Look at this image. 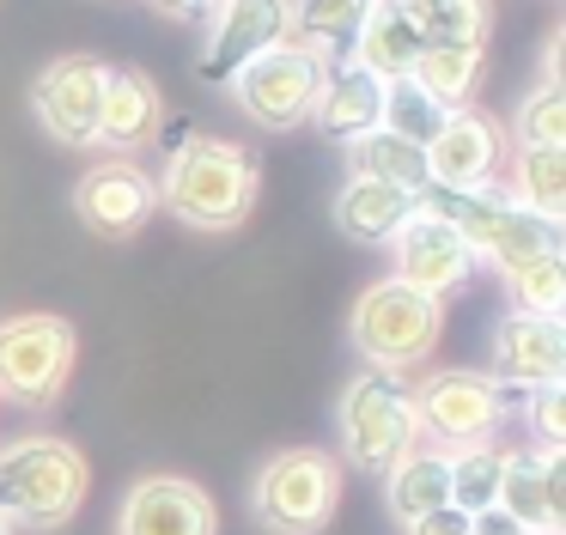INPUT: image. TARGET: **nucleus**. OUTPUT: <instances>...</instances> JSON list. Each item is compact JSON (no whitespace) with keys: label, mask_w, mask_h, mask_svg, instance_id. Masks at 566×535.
I'll list each match as a JSON object with an SVG mask.
<instances>
[{"label":"nucleus","mask_w":566,"mask_h":535,"mask_svg":"<svg viewBox=\"0 0 566 535\" xmlns=\"http://www.w3.org/2000/svg\"><path fill=\"white\" fill-rule=\"evenodd\" d=\"M402 535H469V511L439 505V511H427V517L402 523Z\"/></svg>","instance_id":"obj_33"},{"label":"nucleus","mask_w":566,"mask_h":535,"mask_svg":"<svg viewBox=\"0 0 566 535\" xmlns=\"http://www.w3.org/2000/svg\"><path fill=\"white\" fill-rule=\"evenodd\" d=\"M505 298H512V311H524V316H560L566 311V262H560V250L505 268Z\"/></svg>","instance_id":"obj_28"},{"label":"nucleus","mask_w":566,"mask_h":535,"mask_svg":"<svg viewBox=\"0 0 566 535\" xmlns=\"http://www.w3.org/2000/svg\"><path fill=\"white\" fill-rule=\"evenodd\" d=\"M317 80H323V61L298 43H281V49H269V55L244 61V67L226 80V92H232V104L244 109L250 122L286 134V128H298V122H311Z\"/></svg>","instance_id":"obj_9"},{"label":"nucleus","mask_w":566,"mask_h":535,"mask_svg":"<svg viewBox=\"0 0 566 535\" xmlns=\"http://www.w3.org/2000/svg\"><path fill=\"white\" fill-rule=\"evenodd\" d=\"M347 177H371V182L420 195L427 189V158H420V146L402 140V134L371 128V134H359V140H347Z\"/></svg>","instance_id":"obj_24"},{"label":"nucleus","mask_w":566,"mask_h":535,"mask_svg":"<svg viewBox=\"0 0 566 535\" xmlns=\"http://www.w3.org/2000/svg\"><path fill=\"white\" fill-rule=\"evenodd\" d=\"M493 505L517 517L530 535H560L566 529V486H560V450H505L500 499Z\"/></svg>","instance_id":"obj_17"},{"label":"nucleus","mask_w":566,"mask_h":535,"mask_svg":"<svg viewBox=\"0 0 566 535\" xmlns=\"http://www.w3.org/2000/svg\"><path fill=\"white\" fill-rule=\"evenodd\" d=\"M530 432H536V450H560L566 444V389L560 384L530 389Z\"/></svg>","instance_id":"obj_32"},{"label":"nucleus","mask_w":566,"mask_h":535,"mask_svg":"<svg viewBox=\"0 0 566 535\" xmlns=\"http://www.w3.org/2000/svg\"><path fill=\"white\" fill-rule=\"evenodd\" d=\"M420 43H488L493 0H390Z\"/></svg>","instance_id":"obj_25"},{"label":"nucleus","mask_w":566,"mask_h":535,"mask_svg":"<svg viewBox=\"0 0 566 535\" xmlns=\"http://www.w3.org/2000/svg\"><path fill=\"white\" fill-rule=\"evenodd\" d=\"M74 323L50 311L0 323V396L19 408H50L74 377Z\"/></svg>","instance_id":"obj_7"},{"label":"nucleus","mask_w":566,"mask_h":535,"mask_svg":"<svg viewBox=\"0 0 566 535\" xmlns=\"http://www.w3.org/2000/svg\"><path fill=\"white\" fill-rule=\"evenodd\" d=\"M220 517H213L208 486L184 481V474H147L123 493V511H116V535H213Z\"/></svg>","instance_id":"obj_15"},{"label":"nucleus","mask_w":566,"mask_h":535,"mask_svg":"<svg viewBox=\"0 0 566 535\" xmlns=\"http://www.w3.org/2000/svg\"><path fill=\"white\" fill-rule=\"evenodd\" d=\"M74 207H80V225L86 231L123 243L159 213V189H153V177L135 165V158H98V165L80 177Z\"/></svg>","instance_id":"obj_14"},{"label":"nucleus","mask_w":566,"mask_h":535,"mask_svg":"<svg viewBox=\"0 0 566 535\" xmlns=\"http://www.w3.org/2000/svg\"><path fill=\"white\" fill-rule=\"evenodd\" d=\"M457 231L469 238V255L475 262H488V268H517V262H530V255H548V250H560V225H548V219H536L530 207H517L512 195H500V189H475V195H463V207H457Z\"/></svg>","instance_id":"obj_11"},{"label":"nucleus","mask_w":566,"mask_h":535,"mask_svg":"<svg viewBox=\"0 0 566 535\" xmlns=\"http://www.w3.org/2000/svg\"><path fill=\"white\" fill-rule=\"evenodd\" d=\"M469 535H530V529L517 517H505L500 505H488V511H475V517H469Z\"/></svg>","instance_id":"obj_34"},{"label":"nucleus","mask_w":566,"mask_h":535,"mask_svg":"<svg viewBox=\"0 0 566 535\" xmlns=\"http://www.w3.org/2000/svg\"><path fill=\"white\" fill-rule=\"evenodd\" d=\"M86 486H92V469L80 457V444H67V438L31 432L0 444V517L13 529H31V535L62 529L86 505Z\"/></svg>","instance_id":"obj_2"},{"label":"nucleus","mask_w":566,"mask_h":535,"mask_svg":"<svg viewBox=\"0 0 566 535\" xmlns=\"http://www.w3.org/2000/svg\"><path fill=\"white\" fill-rule=\"evenodd\" d=\"M390 262H396V280H408V286L427 292V298H444V292H457L469 280L475 255H469V238L457 231L451 207L415 195L402 225L390 231Z\"/></svg>","instance_id":"obj_8"},{"label":"nucleus","mask_w":566,"mask_h":535,"mask_svg":"<svg viewBox=\"0 0 566 535\" xmlns=\"http://www.w3.org/2000/svg\"><path fill=\"white\" fill-rule=\"evenodd\" d=\"M512 134H517V146H566V85L542 80L536 92L517 104Z\"/></svg>","instance_id":"obj_31"},{"label":"nucleus","mask_w":566,"mask_h":535,"mask_svg":"<svg viewBox=\"0 0 566 535\" xmlns=\"http://www.w3.org/2000/svg\"><path fill=\"white\" fill-rule=\"evenodd\" d=\"M159 19H208L213 12V0H147Z\"/></svg>","instance_id":"obj_35"},{"label":"nucleus","mask_w":566,"mask_h":535,"mask_svg":"<svg viewBox=\"0 0 566 535\" xmlns=\"http://www.w3.org/2000/svg\"><path fill=\"white\" fill-rule=\"evenodd\" d=\"M293 43V0H213L208 43H201V80L226 85L244 61Z\"/></svg>","instance_id":"obj_12"},{"label":"nucleus","mask_w":566,"mask_h":535,"mask_svg":"<svg viewBox=\"0 0 566 535\" xmlns=\"http://www.w3.org/2000/svg\"><path fill=\"white\" fill-rule=\"evenodd\" d=\"M439 328H444V304L415 292L396 274L371 280L359 292L354 316H347V340L366 359V371H408V365H420L439 347Z\"/></svg>","instance_id":"obj_3"},{"label":"nucleus","mask_w":566,"mask_h":535,"mask_svg":"<svg viewBox=\"0 0 566 535\" xmlns=\"http://www.w3.org/2000/svg\"><path fill=\"white\" fill-rule=\"evenodd\" d=\"M371 7L378 0H293V43L311 49L317 61H347Z\"/></svg>","instance_id":"obj_23"},{"label":"nucleus","mask_w":566,"mask_h":535,"mask_svg":"<svg viewBox=\"0 0 566 535\" xmlns=\"http://www.w3.org/2000/svg\"><path fill=\"white\" fill-rule=\"evenodd\" d=\"M104 80H111V67L98 55H55L38 73V85H31V116L43 122V134L55 146H74V153L98 146Z\"/></svg>","instance_id":"obj_10"},{"label":"nucleus","mask_w":566,"mask_h":535,"mask_svg":"<svg viewBox=\"0 0 566 535\" xmlns=\"http://www.w3.org/2000/svg\"><path fill=\"white\" fill-rule=\"evenodd\" d=\"M153 189L165 213H177L189 231H232L250 219L262 195V158L220 134H189L165 158V177Z\"/></svg>","instance_id":"obj_1"},{"label":"nucleus","mask_w":566,"mask_h":535,"mask_svg":"<svg viewBox=\"0 0 566 535\" xmlns=\"http://www.w3.org/2000/svg\"><path fill=\"white\" fill-rule=\"evenodd\" d=\"M505 413H512V389L488 371H469V365L432 371L427 384L415 389V426H420V438H432L439 450L493 444Z\"/></svg>","instance_id":"obj_6"},{"label":"nucleus","mask_w":566,"mask_h":535,"mask_svg":"<svg viewBox=\"0 0 566 535\" xmlns=\"http://www.w3.org/2000/svg\"><path fill=\"white\" fill-rule=\"evenodd\" d=\"M512 201L530 207L536 219H548V225H560V213H566V146H517Z\"/></svg>","instance_id":"obj_26"},{"label":"nucleus","mask_w":566,"mask_h":535,"mask_svg":"<svg viewBox=\"0 0 566 535\" xmlns=\"http://www.w3.org/2000/svg\"><path fill=\"white\" fill-rule=\"evenodd\" d=\"M165 128V97L140 67H111L104 80V116H98V146L116 158H135L153 134Z\"/></svg>","instance_id":"obj_19"},{"label":"nucleus","mask_w":566,"mask_h":535,"mask_svg":"<svg viewBox=\"0 0 566 535\" xmlns=\"http://www.w3.org/2000/svg\"><path fill=\"white\" fill-rule=\"evenodd\" d=\"M342 505V462L317 444L274 450L250 481V511L274 535H323Z\"/></svg>","instance_id":"obj_4"},{"label":"nucleus","mask_w":566,"mask_h":535,"mask_svg":"<svg viewBox=\"0 0 566 535\" xmlns=\"http://www.w3.org/2000/svg\"><path fill=\"white\" fill-rule=\"evenodd\" d=\"M408 207H415L408 189H390V182H371V177H347L342 195H335V231L354 243H390V231L402 225Z\"/></svg>","instance_id":"obj_21"},{"label":"nucleus","mask_w":566,"mask_h":535,"mask_svg":"<svg viewBox=\"0 0 566 535\" xmlns=\"http://www.w3.org/2000/svg\"><path fill=\"white\" fill-rule=\"evenodd\" d=\"M0 535H19V529H13V523H7V517H0Z\"/></svg>","instance_id":"obj_36"},{"label":"nucleus","mask_w":566,"mask_h":535,"mask_svg":"<svg viewBox=\"0 0 566 535\" xmlns=\"http://www.w3.org/2000/svg\"><path fill=\"white\" fill-rule=\"evenodd\" d=\"M444 109H451V104H439V97H432L420 80H408V73L384 85V128L402 134V140H415V146H427L432 134H439Z\"/></svg>","instance_id":"obj_30"},{"label":"nucleus","mask_w":566,"mask_h":535,"mask_svg":"<svg viewBox=\"0 0 566 535\" xmlns=\"http://www.w3.org/2000/svg\"><path fill=\"white\" fill-rule=\"evenodd\" d=\"M481 61H488V43H427L408 80H420L432 97H439V104H451V109H457L469 92H475Z\"/></svg>","instance_id":"obj_27"},{"label":"nucleus","mask_w":566,"mask_h":535,"mask_svg":"<svg viewBox=\"0 0 566 535\" xmlns=\"http://www.w3.org/2000/svg\"><path fill=\"white\" fill-rule=\"evenodd\" d=\"M384 505H390L396 523H415L427 511L451 505V457L444 450H408L384 469Z\"/></svg>","instance_id":"obj_20"},{"label":"nucleus","mask_w":566,"mask_h":535,"mask_svg":"<svg viewBox=\"0 0 566 535\" xmlns=\"http://www.w3.org/2000/svg\"><path fill=\"white\" fill-rule=\"evenodd\" d=\"M493 377L505 389H542L566 377V328L560 316H500L493 328Z\"/></svg>","instance_id":"obj_16"},{"label":"nucleus","mask_w":566,"mask_h":535,"mask_svg":"<svg viewBox=\"0 0 566 535\" xmlns=\"http://www.w3.org/2000/svg\"><path fill=\"white\" fill-rule=\"evenodd\" d=\"M335 438H342V457L366 474H384L396 457L420 444L415 426V389L396 371H359L354 384L335 401Z\"/></svg>","instance_id":"obj_5"},{"label":"nucleus","mask_w":566,"mask_h":535,"mask_svg":"<svg viewBox=\"0 0 566 535\" xmlns=\"http://www.w3.org/2000/svg\"><path fill=\"white\" fill-rule=\"evenodd\" d=\"M420 158H427V189H444V195L488 189L500 158H505L500 122L481 116V109H444L439 134L420 146Z\"/></svg>","instance_id":"obj_13"},{"label":"nucleus","mask_w":566,"mask_h":535,"mask_svg":"<svg viewBox=\"0 0 566 535\" xmlns=\"http://www.w3.org/2000/svg\"><path fill=\"white\" fill-rule=\"evenodd\" d=\"M451 457V505L457 511H488L500 499V469H505V450L493 444H469V450H444Z\"/></svg>","instance_id":"obj_29"},{"label":"nucleus","mask_w":566,"mask_h":535,"mask_svg":"<svg viewBox=\"0 0 566 535\" xmlns=\"http://www.w3.org/2000/svg\"><path fill=\"white\" fill-rule=\"evenodd\" d=\"M420 49H427V43L415 36V24H408L402 12L390 7V0H378V7H371V19L359 24L347 61H359V67L378 73V80H402V73H415Z\"/></svg>","instance_id":"obj_22"},{"label":"nucleus","mask_w":566,"mask_h":535,"mask_svg":"<svg viewBox=\"0 0 566 535\" xmlns=\"http://www.w3.org/2000/svg\"><path fill=\"white\" fill-rule=\"evenodd\" d=\"M384 85L378 73H366L359 61H323L317 97H311V122H317L329 140H359V134L384 128Z\"/></svg>","instance_id":"obj_18"}]
</instances>
